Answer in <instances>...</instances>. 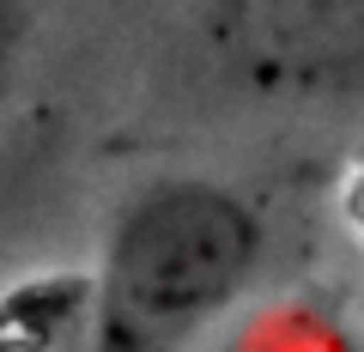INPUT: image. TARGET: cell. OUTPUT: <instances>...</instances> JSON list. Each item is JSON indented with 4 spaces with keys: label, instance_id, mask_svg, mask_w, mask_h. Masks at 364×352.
I'll return each instance as SVG.
<instances>
[{
    "label": "cell",
    "instance_id": "cell-1",
    "mask_svg": "<svg viewBox=\"0 0 364 352\" xmlns=\"http://www.w3.org/2000/svg\"><path fill=\"white\" fill-rule=\"evenodd\" d=\"M261 267V219L213 176H158L109 225L91 274L97 352H182Z\"/></svg>",
    "mask_w": 364,
    "mask_h": 352
},
{
    "label": "cell",
    "instance_id": "cell-2",
    "mask_svg": "<svg viewBox=\"0 0 364 352\" xmlns=\"http://www.w3.org/2000/svg\"><path fill=\"white\" fill-rule=\"evenodd\" d=\"M200 37L255 97L364 104V0H200Z\"/></svg>",
    "mask_w": 364,
    "mask_h": 352
},
{
    "label": "cell",
    "instance_id": "cell-3",
    "mask_svg": "<svg viewBox=\"0 0 364 352\" xmlns=\"http://www.w3.org/2000/svg\"><path fill=\"white\" fill-rule=\"evenodd\" d=\"M79 316H91V279L37 274L0 298V352H49Z\"/></svg>",
    "mask_w": 364,
    "mask_h": 352
},
{
    "label": "cell",
    "instance_id": "cell-4",
    "mask_svg": "<svg viewBox=\"0 0 364 352\" xmlns=\"http://www.w3.org/2000/svg\"><path fill=\"white\" fill-rule=\"evenodd\" d=\"M243 352H346L334 328H322V316H279L267 334H255Z\"/></svg>",
    "mask_w": 364,
    "mask_h": 352
},
{
    "label": "cell",
    "instance_id": "cell-5",
    "mask_svg": "<svg viewBox=\"0 0 364 352\" xmlns=\"http://www.w3.org/2000/svg\"><path fill=\"white\" fill-rule=\"evenodd\" d=\"M31 13H37V0H0V97H6V85L18 73V55L31 43Z\"/></svg>",
    "mask_w": 364,
    "mask_h": 352
},
{
    "label": "cell",
    "instance_id": "cell-6",
    "mask_svg": "<svg viewBox=\"0 0 364 352\" xmlns=\"http://www.w3.org/2000/svg\"><path fill=\"white\" fill-rule=\"evenodd\" d=\"M346 219H352V231L364 237V164L352 170V188H346Z\"/></svg>",
    "mask_w": 364,
    "mask_h": 352
}]
</instances>
